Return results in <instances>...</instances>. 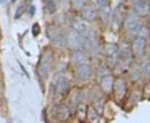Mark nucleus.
Here are the masks:
<instances>
[{"label": "nucleus", "mask_w": 150, "mask_h": 123, "mask_svg": "<svg viewBox=\"0 0 150 123\" xmlns=\"http://www.w3.org/2000/svg\"><path fill=\"white\" fill-rule=\"evenodd\" d=\"M51 63H52V58H51L50 54L45 53L41 58L38 67V73L41 77H43L44 78L48 77L50 67H51Z\"/></svg>", "instance_id": "3"}, {"label": "nucleus", "mask_w": 150, "mask_h": 123, "mask_svg": "<svg viewBox=\"0 0 150 123\" xmlns=\"http://www.w3.org/2000/svg\"><path fill=\"white\" fill-rule=\"evenodd\" d=\"M87 0H73V5L75 8H83L85 7Z\"/></svg>", "instance_id": "22"}, {"label": "nucleus", "mask_w": 150, "mask_h": 123, "mask_svg": "<svg viewBox=\"0 0 150 123\" xmlns=\"http://www.w3.org/2000/svg\"><path fill=\"white\" fill-rule=\"evenodd\" d=\"M74 61L77 65L88 64L89 63V58L87 54L80 49H76L74 53Z\"/></svg>", "instance_id": "13"}, {"label": "nucleus", "mask_w": 150, "mask_h": 123, "mask_svg": "<svg viewBox=\"0 0 150 123\" xmlns=\"http://www.w3.org/2000/svg\"><path fill=\"white\" fill-rule=\"evenodd\" d=\"M67 43H69L71 48H74V49H79L84 43L83 36L80 32H79L74 29H72L68 34Z\"/></svg>", "instance_id": "4"}, {"label": "nucleus", "mask_w": 150, "mask_h": 123, "mask_svg": "<svg viewBox=\"0 0 150 123\" xmlns=\"http://www.w3.org/2000/svg\"><path fill=\"white\" fill-rule=\"evenodd\" d=\"M124 25L127 29V31L131 34H136L139 33L140 28H141V21H140L139 15L136 13L130 14L126 18Z\"/></svg>", "instance_id": "2"}, {"label": "nucleus", "mask_w": 150, "mask_h": 123, "mask_svg": "<svg viewBox=\"0 0 150 123\" xmlns=\"http://www.w3.org/2000/svg\"><path fill=\"white\" fill-rule=\"evenodd\" d=\"M82 15L83 18L85 19L86 21H93L97 18V10L92 6H87L85 8L83 7Z\"/></svg>", "instance_id": "15"}, {"label": "nucleus", "mask_w": 150, "mask_h": 123, "mask_svg": "<svg viewBox=\"0 0 150 123\" xmlns=\"http://www.w3.org/2000/svg\"><path fill=\"white\" fill-rule=\"evenodd\" d=\"M47 35L48 38L53 43L60 48L64 47L67 43V38L59 27L56 26H49L47 28Z\"/></svg>", "instance_id": "1"}, {"label": "nucleus", "mask_w": 150, "mask_h": 123, "mask_svg": "<svg viewBox=\"0 0 150 123\" xmlns=\"http://www.w3.org/2000/svg\"><path fill=\"white\" fill-rule=\"evenodd\" d=\"M113 77L110 75L104 76L101 80V88L105 93H110L113 89Z\"/></svg>", "instance_id": "14"}, {"label": "nucleus", "mask_w": 150, "mask_h": 123, "mask_svg": "<svg viewBox=\"0 0 150 123\" xmlns=\"http://www.w3.org/2000/svg\"><path fill=\"white\" fill-rule=\"evenodd\" d=\"M72 26L74 30L80 32L82 35H84V37L88 36L91 32L89 27H88V24L86 22V20L83 18H74L73 22H72Z\"/></svg>", "instance_id": "5"}, {"label": "nucleus", "mask_w": 150, "mask_h": 123, "mask_svg": "<svg viewBox=\"0 0 150 123\" xmlns=\"http://www.w3.org/2000/svg\"><path fill=\"white\" fill-rule=\"evenodd\" d=\"M32 32H33V35L34 36V37H36L38 35V33L40 32V27H39V25L38 24V23H34L33 24V26L32 27Z\"/></svg>", "instance_id": "23"}, {"label": "nucleus", "mask_w": 150, "mask_h": 123, "mask_svg": "<svg viewBox=\"0 0 150 123\" xmlns=\"http://www.w3.org/2000/svg\"><path fill=\"white\" fill-rule=\"evenodd\" d=\"M134 3L136 2H141V1H148V2H150V0H134Z\"/></svg>", "instance_id": "27"}, {"label": "nucleus", "mask_w": 150, "mask_h": 123, "mask_svg": "<svg viewBox=\"0 0 150 123\" xmlns=\"http://www.w3.org/2000/svg\"><path fill=\"white\" fill-rule=\"evenodd\" d=\"M24 8H23V6H20L19 8H18V10H17L16 13H15V18H19V17L21 16L22 13H23V9Z\"/></svg>", "instance_id": "24"}, {"label": "nucleus", "mask_w": 150, "mask_h": 123, "mask_svg": "<svg viewBox=\"0 0 150 123\" xmlns=\"http://www.w3.org/2000/svg\"><path fill=\"white\" fill-rule=\"evenodd\" d=\"M100 16H101V18H102L103 22L104 23H107L109 21L110 16H111V9H110V6L108 4L101 7Z\"/></svg>", "instance_id": "17"}, {"label": "nucleus", "mask_w": 150, "mask_h": 123, "mask_svg": "<svg viewBox=\"0 0 150 123\" xmlns=\"http://www.w3.org/2000/svg\"><path fill=\"white\" fill-rule=\"evenodd\" d=\"M97 3L100 7H102V6L105 5L106 4H108V1L107 0H97Z\"/></svg>", "instance_id": "25"}, {"label": "nucleus", "mask_w": 150, "mask_h": 123, "mask_svg": "<svg viewBox=\"0 0 150 123\" xmlns=\"http://www.w3.org/2000/svg\"><path fill=\"white\" fill-rule=\"evenodd\" d=\"M45 3V9L48 13H54L56 11V4L59 0H43Z\"/></svg>", "instance_id": "20"}, {"label": "nucleus", "mask_w": 150, "mask_h": 123, "mask_svg": "<svg viewBox=\"0 0 150 123\" xmlns=\"http://www.w3.org/2000/svg\"><path fill=\"white\" fill-rule=\"evenodd\" d=\"M123 8L122 5L118 6L115 10L113 11L112 15V25L115 28H119L121 24L123 22L124 16H123Z\"/></svg>", "instance_id": "7"}, {"label": "nucleus", "mask_w": 150, "mask_h": 123, "mask_svg": "<svg viewBox=\"0 0 150 123\" xmlns=\"http://www.w3.org/2000/svg\"><path fill=\"white\" fill-rule=\"evenodd\" d=\"M56 116L60 121H66L70 117V110L69 107L64 105L59 106L56 109Z\"/></svg>", "instance_id": "16"}, {"label": "nucleus", "mask_w": 150, "mask_h": 123, "mask_svg": "<svg viewBox=\"0 0 150 123\" xmlns=\"http://www.w3.org/2000/svg\"><path fill=\"white\" fill-rule=\"evenodd\" d=\"M58 84H57V89L59 91V94L64 96L69 91V81L67 79L66 77L60 76L58 78Z\"/></svg>", "instance_id": "11"}, {"label": "nucleus", "mask_w": 150, "mask_h": 123, "mask_svg": "<svg viewBox=\"0 0 150 123\" xmlns=\"http://www.w3.org/2000/svg\"><path fill=\"white\" fill-rule=\"evenodd\" d=\"M103 107H104V99L100 98L97 100L94 103V110L98 114L101 115L103 112Z\"/></svg>", "instance_id": "21"}, {"label": "nucleus", "mask_w": 150, "mask_h": 123, "mask_svg": "<svg viewBox=\"0 0 150 123\" xmlns=\"http://www.w3.org/2000/svg\"><path fill=\"white\" fill-rule=\"evenodd\" d=\"M144 71L147 74H150V63H148V64L145 66Z\"/></svg>", "instance_id": "26"}, {"label": "nucleus", "mask_w": 150, "mask_h": 123, "mask_svg": "<svg viewBox=\"0 0 150 123\" xmlns=\"http://www.w3.org/2000/svg\"><path fill=\"white\" fill-rule=\"evenodd\" d=\"M87 105L81 103L78 107V118L80 122H83L87 116Z\"/></svg>", "instance_id": "19"}, {"label": "nucleus", "mask_w": 150, "mask_h": 123, "mask_svg": "<svg viewBox=\"0 0 150 123\" xmlns=\"http://www.w3.org/2000/svg\"><path fill=\"white\" fill-rule=\"evenodd\" d=\"M145 47H146V39L139 36L133 43L132 52L134 53L135 56L140 57L144 53Z\"/></svg>", "instance_id": "6"}, {"label": "nucleus", "mask_w": 150, "mask_h": 123, "mask_svg": "<svg viewBox=\"0 0 150 123\" xmlns=\"http://www.w3.org/2000/svg\"><path fill=\"white\" fill-rule=\"evenodd\" d=\"M92 75V69L88 64H82L78 67V77L81 81H88Z\"/></svg>", "instance_id": "10"}, {"label": "nucleus", "mask_w": 150, "mask_h": 123, "mask_svg": "<svg viewBox=\"0 0 150 123\" xmlns=\"http://www.w3.org/2000/svg\"><path fill=\"white\" fill-rule=\"evenodd\" d=\"M113 88L115 91V96L118 100H122L126 94V84L123 80L119 79L114 84Z\"/></svg>", "instance_id": "12"}, {"label": "nucleus", "mask_w": 150, "mask_h": 123, "mask_svg": "<svg viewBox=\"0 0 150 123\" xmlns=\"http://www.w3.org/2000/svg\"><path fill=\"white\" fill-rule=\"evenodd\" d=\"M131 56H132V49L129 45L124 44L118 51L117 58L121 61V63L125 64V63H129V61L131 58Z\"/></svg>", "instance_id": "8"}, {"label": "nucleus", "mask_w": 150, "mask_h": 123, "mask_svg": "<svg viewBox=\"0 0 150 123\" xmlns=\"http://www.w3.org/2000/svg\"><path fill=\"white\" fill-rule=\"evenodd\" d=\"M134 10L139 16H146L150 13V3L148 1L136 2L134 5Z\"/></svg>", "instance_id": "9"}, {"label": "nucleus", "mask_w": 150, "mask_h": 123, "mask_svg": "<svg viewBox=\"0 0 150 123\" xmlns=\"http://www.w3.org/2000/svg\"><path fill=\"white\" fill-rule=\"evenodd\" d=\"M104 53L108 58H113L118 57V48L114 44H107L104 47Z\"/></svg>", "instance_id": "18"}]
</instances>
